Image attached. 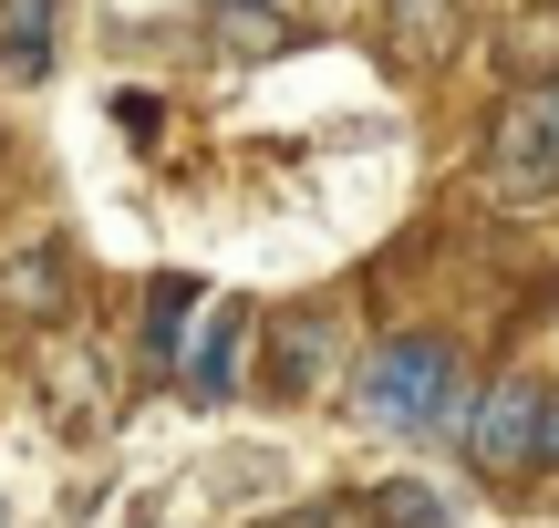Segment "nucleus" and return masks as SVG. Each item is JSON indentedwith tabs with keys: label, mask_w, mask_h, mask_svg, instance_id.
I'll return each instance as SVG.
<instances>
[{
	"label": "nucleus",
	"mask_w": 559,
	"mask_h": 528,
	"mask_svg": "<svg viewBox=\"0 0 559 528\" xmlns=\"http://www.w3.org/2000/svg\"><path fill=\"white\" fill-rule=\"evenodd\" d=\"M353 405L373 415L383 435H456V415H466V363H456V343H436V332H404V343L362 352Z\"/></svg>",
	"instance_id": "nucleus-1"
},
{
	"label": "nucleus",
	"mask_w": 559,
	"mask_h": 528,
	"mask_svg": "<svg viewBox=\"0 0 559 528\" xmlns=\"http://www.w3.org/2000/svg\"><path fill=\"white\" fill-rule=\"evenodd\" d=\"M539 394L549 384H487L477 405L456 415V435H466V456H477L487 477H539Z\"/></svg>",
	"instance_id": "nucleus-2"
},
{
	"label": "nucleus",
	"mask_w": 559,
	"mask_h": 528,
	"mask_svg": "<svg viewBox=\"0 0 559 528\" xmlns=\"http://www.w3.org/2000/svg\"><path fill=\"white\" fill-rule=\"evenodd\" d=\"M498 187H519V197H549L559 187V73L528 83L498 115Z\"/></svg>",
	"instance_id": "nucleus-3"
},
{
	"label": "nucleus",
	"mask_w": 559,
	"mask_h": 528,
	"mask_svg": "<svg viewBox=\"0 0 559 528\" xmlns=\"http://www.w3.org/2000/svg\"><path fill=\"white\" fill-rule=\"evenodd\" d=\"M62 301H73V269H62L52 239H11L0 249V311H11V322H62Z\"/></svg>",
	"instance_id": "nucleus-4"
},
{
	"label": "nucleus",
	"mask_w": 559,
	"mask_h": 528,
	"mask_svg": "<svg viewBox=\"0 0 559 528\" xmlns=\"http://www.w3.org/2000/svg\"><path fill=\"white\" fill-rule=\"evenodd\" d=\"M249 301H207V322H198V352H177V373H187V394H207V405H228L239 394V352H249Z\"/></svg>",
	"instance_id": "nucleus-5"
},
{
	"label": "nucleus",
	"mask_w": 559,
	"mask_h": 528,
	"mask_svg": "<svg viewBox=\"0 0 559 528\" xmlns=\"http://www.w3.org/2000/svg\"><path fill=\"white\" fill-rule=\"evenodd\" d=\"M445 41H456V0H383V52L404 73H425Z\"/></svg>",
	"instance_id": "nucleus-6"
},
{
	"label": "nucleus",
	"mask_w": 559,
	"mask_h": 528,
	"mask_svg": "<svg viewBox=\"0 0 559 528\" xmlns=\"http://www.w3.org/2000/svg\"><path fill=\"white\" fill-rule=\"evenodd\" d=\"M207 41H218L228 62H260V52H280V41H290V21L260 11V0H218V11H207Z\"/></svg>",
	"instance_id": "nucleus-7"
},
{
	"label": "nucleus",
	"mask_w": 559,
	"mask_h": 528,
	"mask_svg": "<svg viewBox=\"0 0 559 528\" xmlns=\"http://www.w3.org/2000/svg\"><path fill=\"white\" fill-rule=\"evenodd\" d=\"M41 52H52V0H11V32H0V62H11V73H41Z\"/></svg>",
	"instance_id": "nucleus-8"
},
{
	"label": "nucleus",
	"mask_w": 559,
	"mask_h": 528,
	"mask_svg": "<svg viewBox=\"0 0 559 528\" xmlns=\"http://www.w3.org/2000/svg\"><path fill=\"white\" fill-rule=\"evenodd\" d=\"M362 528H445V497H436V488H383Z\"/></svg>",
	"instance_id": "nucleus-9"
},
{
	"label": "nucleus",
	"mask_w": 559,
	"mask_h": 528,
	"mask_svg": "<svg viewBox=\"0 0 559 528\" xmlns=\"http://www.w3.org/2000/svg\"><path fill=\"white\" fill-rule=\"evenodd\" d=\"M539 467H559V394H539Z\"/></svg>",
	"instance_id": "nucleus-10"
},
{
	"label": "nucleus",
	"mask_w": 559,
	"mask_h": 528,
	"mask_svg": "<svg viewBox=\"0 0 559 528\" xmlns=\"http://www.w3.org/2000/svg\"><path fill=\"white\" fill-rule=\"evenodd\" d=\"M270 528H353V508H290V518H270Z\"/></svg>",
	"instance_id": "nucleus-11"
},
{
	"label": "nucleus",
	"mask_w": 559,
	"mask_h": 528,
	"mask_svg": "<svg viewBox=\"0 0 559 528\" xmlns=\"http://www.w3.org/2000/svg\"><path fill=\"white\" fill-rule=\"evenodd\" d=\"M0 528H11V518H0Z\"/></svg>",
	"instance_id": "nucleus-12"
}]
</instances>
